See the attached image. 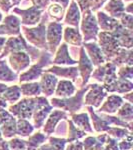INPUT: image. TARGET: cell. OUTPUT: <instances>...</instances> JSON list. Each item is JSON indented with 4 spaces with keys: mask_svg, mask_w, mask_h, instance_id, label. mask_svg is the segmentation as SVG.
Instances as JSON below:
<instances>
[{
    "mask_svg": "<svg viewBox=\"0 0 133 150\" xmlns=\"http://www.w3.org/2000/svg\"><path fill=\"white\" fill-rule=\"evenodd\" d=\"M0 150H10L8 147V144H7V141L5 139H4L3 141L1 142V144H0Z\"/></svg>",
    "mask_w": 133,
    "mask_h": 150,
    "instance_id": "cell-57",
    "label": "cell"
},
{
    "mask_svg": "<svg viewBox=\"0 0 133 150\" xmlns=\"http://www.w3.org/2000/svg\"><path fill=\"white\" fill-rule=\"evenodd\" d=\"M108 93L99 83L89 84V89L84 95L83 104L85 106H91L93 108H98L102 104L104 99L107 97Z\"/></svg>",
    "mask_w": 133,
    "mask_h": 150,
    "instance_id": "cell-8",
    "label": "cell"
},
{
    "mask_svg": "<svg viewBox=\"0 0 133 150\" xmlns=\"http://www.w3.org/2000/svg\"><path fill=\"white\" fill-rule=\"evenodd\" d=\"M12 8L10 0H0V9L4 12H8Z\"/></svg>",
    "mask_w": 133,
    "mask_h": 150,
    "instance_id": "cell-50",
    "label": "cell"
},
{
    "mask_svg": "<svg viewBox=\"0 0 133 150\" xmlns=\"http://www.w3.org/2000/svg\"><path fill=\"white\" fill-rule=\"evenodd\" d=\"M97 24L98 27L102 31L105 32H112L114 29L119 25V21L117 19H114L110 16H108L107 14L104 13V11H97Z\"/></svg>",
    "mask_w": 133,
    "mask_h": 150,
    "instance_id": "cell-25",
    "label": "cell"
},
{
    "mask_svg": "<svg viewBox=\"0 0 133 150\" xmlns=\"http://www.w3.org/2000/svg\"><path fill=\"white\" fill-rule=\"evenodd\" d=\"M122 1H125V2H129V3H130V2H131L132 0H122Z\"/></svg>",
    "mask_w": 133,
    "mask_h": 150,
    "instance_id": "cell-62",
    "label": "cell"
},
{
    "mask_svg": "<svg viewBox=\"0 0 133 150\" xmlns=\"http://www.w3.org/2000/svg\"><path fill=\"white\" fill-rule=\"evenodd\" d=\"M32 6L37 7L40 10H45V8H47V6L49 5L50 0H30Z\"/></svg>",
    "mask_w": 133,
    "mask_h": 150,
    "instance_id": "cell-48",
    "label": "cell"
},
{
    "mask_svg": "<svg viewBox=\"0 0 133 150\" xmlns=\"http://www.w3.org/2000/svg\"><path fill=\"white\" fill-rule=\"evenodd\" d=\"M69 118V114L65 111L61 109H56L52 110L49 113L48 117L45 120L44 124L42 126L43 133L47 136H51L53 133L56 130V127L58 125V123L62 120H67Z\"/></svg>",
    "mask_w": 133,
    "mask_h": 150,
    "instance_id": "cell-11",
    "label": "cell"
},
{
    "mask_svg": "<svg viewBox=\"0 0 133 150\" xmlns=\"http://www.w3.org/2000/svg\"><path fill=\"white\" fill-rule=\"evenodd\" d=\"M37 150H53V148L48 144V142H47V143H43Z\"/></svg>",
    "mask_w": 133,
    "mask_h": 150,
    "instance_id": "cell-55",
    "label": "cell"
},
{
    "mask_svg": "<svg viewBox=\"0 0 133 150\" xmlns=\"http://www.w3.org/2000/svg\"><path fill=\"white\" fill-rule=\"evenodd\" d=\"M106 138V133H99L96 136H86L82 141L83 150H103Z\"/></svg>",
    "mask_w": 133,
    "mask_h": 150,
    "instance_id": "cell-23",
    "label": "cell"
},
{
    "mask_svg": "<svg viewBox=\"0 0 133 150\" xmlns=\"http://www.w3.org/2000/svg\"><path fill=\"white\" fill-rule=\"evenodd\" d=\"M80 30L83 34V37H82L83 42H91V41L97 40L99 27L97 20H96V16L90 9L82 12Z\"/></svg>",
    "mask_w": 133,
    "mask_h": 150,
    "instance_id": "cell-5",
    "label": "cell"
},
{
    "mask_svg": "<svg viewBox=\"0 0 133 150\" xmlns=\"http://www.w3.org/2000/svg\"><path fill=\"white\" fill-rule=\"evenodd\" d=\"M50 1L54 2V3H56V4H59V5H61L64 9H66L70 0H50Z\"/></svg>",
    "mask_w": 133,
    "mask_h": 150,
    "instance_id": "cell-52",
    "label": "cell"
},
{
    "mask_svg": "<svg viewBox=\"0 0 133 150\" xmlns=\"http://www.w3.org/2000/svg\"><path fill=\"white\" fill-rule=\"evenodd\" d=\"M49 104V100L45 96H36V97H24L21 98L15 104L9 105L7 110L14 117L22 119H31L35 109Z\"/></svg>",
    "mask_w": 133,
    "mask_h": 150,
    "instance_id": "cell-1",
    "label": "cell"
},
{
    "mask_svg": "<svg viewBox=\"0 0 133 150\" xmlns=\"http://www.w3.org/2000/svg\"><path fill=\"white\" fill-rule=\"evenodd\" d=\"M70 120L74 125L85 133H93L92 126L90 123V117L87 112L73 113L70 115Z\"/></svg>",
    "mask_w": 133,
    "mask_h": 150,
    "instance_id": "cell-24",
    "label": "cell"
},
{
    "mask_svg": "<svg viewBox=\"0 0 133 150\" xmlns=\"http://www.w3.org/2000/svg\"><path fill=\"white\" fill-rule=\"evenodd\" d=\"M16 120L13 115L0 124V132L3 139H11L16 136Z\"/></svg>",
    "mask_w": 133,
    "mask_h": 150,
    "instance_id": "cell-30",
    "label": "cell"
},
{
    "mask_svg": "<svg viewBox=\"0 0 133 150\" xmlns=\"http://www.w3.org/2000/svg\"><path fill=\"white\" fill-rule=\"evenodd\" d=\"M105 73H106V64L104 63L100 65V66H97L95 69H93L90 78H93V80H95L97 83H102L103 79L105 77Z\"/></svg>",
    "mask_w": 133,
    "mask_h": 150,
    "instance_id": "cell-44",
    "label": "cell"
},
{
    "mask_svg": "<svg viewBox=\"0 0 133 150\" xmlns=\"http://www.w3.org/2000/svg\"><path fill=\"white\" fill-rule=\"evenodd\" d=\"M62 38L64 39V42L67 45H72L74 47L82 46L83 39H82V35L79 31L78 28L70 27L66 26L63 29V33H62Z\"/></svg>",
    "mask_w": 133,
    "mask_h": 150,
    "instance_id": "cell-22",
    "label": "cell"
},
{
    "mask_svg": "<svg viewBox=\"0 0 133 150\" xmlns=\"http://www.w3.org/2000/svg\"><path fill=\"white\" fill-rule=\"evenodd\" d=\"M48 144L52 147L53 150H65L67 141L66 138L63 137H54V136H48Z\"/></svg>",
    "mask_w": 133,
    "mask_h": 150,
    "instance_id": "cell-41",
    "label": "cell"
},
{
    "mask_svg": "<svg viewBox=\"0 0 133 150\" xmlns=\"http://www.w3.org/2000/svg\"><path fill=\"white\" fill-rule=\"evenodd\" d=\"M122 99L125 101H127L128 103H133V92H128V93H125L124 95L122 96Z\"/></svg>",
    "mask_w": 133,
    "mask_h": 150,
    "instance_id": "cell-53",
    "label": "cell"
},
{
    "mask_svg": "<svg viewBox=\"0 0 133 150\" xmlns=\"http://www.w3.org/2000/svg\"><path fill=\"white\" fill-rule=\"evenodd\" d=\"M47 138L48 136L43 132H33L30 136H28V139L26 140V150H37L41 145L46 142Z\"/></svg>",
    "mask_w": 133,
    "mask_h": 150,
    "instance_id": "cell-33",
    "label": "cell"
},
{
    "mask_svg": "<svg viewBox=\"0 0 133 150\" xmlns=\"http://www.w3.org/2000/svg\"><path fill=\"white\" fill-rule=\"evenodd\" d=\"M76 91L77 87L73 82L66 79H61V80H58L53 95H55L56 98H68L73 96Z\"/></svg>",
    "mask_w": 133,
    "mask_h": 150,
    "instance_id": "cell-20",
    "label": "cell"
},
{
    "mask_svg": "<svg viewBox=\"0 0 133 150\" xmlns=\"http://www.w3.org/2000/svg\"><path fill=\"white\" fill-rule=\"evenodd\" d=\"M13 12L21 17L20 21L23 26H33L39 23L43 10H40L35 6H30L26 9H20L18 7L13 8Z\"/></svg>",
    "mask_w": 133,
    "mask_h": 150,
    "instance_id": "cell-10",
    "label": "cell"
},
{
    "mask_svg": "<svg viewBox=\"0 0 133 150\" xmlns=\"http://www.w3.org/2000/svg\"><path fill=\"white\" fill-rule=\"evenodd\" d=\"M10 1H11L12 6H16V5H18V4L21 3V1H22V0H10Z\"/></svg>",
    "mask_w": 133,
    "mask_h": 150,
    "instance_id": "cell-59",
    "label": "cell"
},
{
    "mask_svg": "<svg viewBox=\"0 0 133 150\" xmlns=\"http://www.w3.org/2000/svg\"><path fill=\"white\" fill-rule=\"evenodd\" d=\"M31 60L29 55L24 51H16L8 55V65L15 73H22L29 68Z\"/></svg>",
    "mask_w": 133,
    "mask_h": 150,
    "instance_id": "cell-13",
    "label": "cell"
},
{
    "mask_svg": "<svg viewBox=\"0 0 133 150\" xmlns=\"http://www.w3.org/2000/svg\"><path fill=\"white\" fill-rule=\"evenodd\" d=\"M116 116L128 123H132L133 120V105L131 103L124 102L116 112Z\"/></svg>",
    "mask_w": 133,
    "mask_h": 150,
    "instance_id": "cell-38",
    "label": "cell"
},
{
    "mask_svg": "<svg viewBox=\"0 0 133 150\" xmlns=\"http://www.w3.org/2000/svg\"><path fill=\"white\" fill-rule=\"evenodd\" d=\"M37 60L38 61H36L34 65L30 66L25 71L19 74L18 80L20 83L33 82L37 80L38 78H40V76L44 72L43 69H46L47 67H49L52 64V54H50L46 50H42L40 56Z\"/></svg>",
    "mask_w": 133,
    "mask_h": 150,
    "instance_id": "cell-4",
    "label": "cell"
},
{
    "mask_svg": "<svg viewBox=\"0 0 133 150\" xmlns=\"http://www.w3.org/2000/svg\"><path fill=\"white\" fill-rule=\"evenodd\" d=\"M18 78V74L13 71L5 59H0V82L8 83L14 82Z\"/></svg>",
    "mask_w": 133,
    "mask_h": 150,
    "instance_id": "cell-31",
    "label": "cell"
},
{
    "mask_svg": "<svg viewBox=\"0 0 133 150\" xmlns=\"http://www.w3.org/2000/svg\"><path fill=\"white\" fill-rule=\"evenodd\" d=\"M45 72H49L56 77H61L66 80H70L74 84H78L79 79V71L77 66H57V65H52V66L47 67L44 70Z\"/></svg>",
    "mask_w": 133,
    "mask_h": 150,
    "instance_id": "cell-12",
    "label": "cell"
},
{
    "mask_svg": "<svg viewBox=\"0 0 133 150\" xmlns=\"http://www.w3.org/2000/svg\"><path fill=\"white\" fill-rule=\"evenodd\" d=\"M86 109L88 111L87 113H88L89 117H90V121L92 122L91 126H92L93 131H95L98 134L99 133H105L107 131L110 126L95 112L94 108L91 107V106H86Z\"/></svg>",
    "mask_w": 133,
    "mask_h": 150,
    "instance_id": "cell-27",
    "label": "cell"
},
{
    "mask_svg": "<svg viewBox=\"0 0 133 150\" xmlns=\"http://www.w3.org/2000/svg\"><path fill=\"white\" fill-rule=\"evenodd\" d=\"M133 90V83L131 80L126 79H118L115 81L113 86L111 87L109 93H118V94H125L131 92Z\"/></svg>",
    "mask_w": 133,
    "mask_h": 150,
    "instance_id": "cell-36",
    "label": "cell"
},
{
    "mask_svg": "<svg viewBox=\"0 0 133 150\" xmlns=\"http://www.w3.org/2000/svg\"><path fill=\"white\" fill-rule=\"evenodd\" d=\"M63 25L56 21H50L46 27V44L47 51L50 54H54L62 40Z\"/></svg>",
    "mask_w": 133,
    "mask_h": 150,
    "instance_id": "cell-7",
    "label": "cell"
},
{
    "mask_svg": "<svg viewBox=\"0 0 133 150\" xmlns=\"http://www.w3.org/2000/svg\"><path fill=\"white\" fill-rule=\"evenodd\" d=\"M103 150H119V148H118V141L114 138H111L107 135Z\"/></svg>",
    "mask_w": 133,
    "mask_h": 150,
    "instance_id": "cell-47",
    "label": "cell"
},
{
    "mask_svg": "<svg viewBox=\"0 0 133 150\" xmlns=\"http://www.w3.org/2000/svg\"><path fill=\"white\" fill-rule=\"evenodd\" d=\"M80 20H81V14H80V10H79V7L77 5L75 0H71L68 10H67L66 14H65L64 23H66L70 27L78 28Z\"/></svg>",
    "mask_w": 133,
    "mask_h": 150,
    "instance_id": "cell-21",
    "label": "cell"
},
{
    "mask_svg": "<svg viewBox=\"0 0 133 150\" xmlns=\"http://www.w3.org/2000/svg\"><path fill=\"white\" fill-rule=\"evenodd\" d=\"M97 40L98 46L100 47L101 51L104 55L105 61L110 62L116 56L121 47L118 45L117 41L114 36L111 34V32H105V31L99 32L97 35Z\"/></svg>",
    "mask_w": 133,
    "mask_h": 150,
    "instance_id": "cell-6",
    "label": "cell"
},
{
    "mask_svg": "<svg viewBox=\"0 0 133 150\" xmlns=\"http://www.w3.org/2000/svg\"><path fill=\"white\" fill-rule=\"evenodd\" d=\"M133 51L132 49H125V48H120L116 56L111 60V63H113L116 67H120L122 65H128L132 66L133 64Z\"/></svg>",
    "mask_w": 133,
    "mask_h": 150,
    "instance_id": "cell-29",
    "label": "cell"
},
{
    "mask_svg": "<svg viewBox=\"0 0 133 150\" xmlns=\"http://www.w3.org/2000/svg\"><path fill=\"white\" fill-rule=\"evenodd\" d=\"M7 108H8V104H7V102L1 97V96H0V111L6 110Z\"/></svg>",
    "mask_w": 133,
    "mask_h": 150,
    "instance_id": "cell-54",
    "label": "cell"
},
{
    "mask_svg": "<svg viewBox=\"0 0 133 150\" xmlns=\"http://www.w3.org/2000/svg\"><path fill=\"white\" fill-rule=\"evenodd\" d=\"M84 50H85L87 56L90 59L91 63L93 66L97 67L100 65L106 63L104 55H103L102 51H101L100 47L98 46L96 41H91V42H83L82 43Z\"/></svg>",
    "mask_w": 133,
    "mask_h": 150,
    "instance_id": "cell-17",
    "label": "cell"
},
{
    "mask_svg": "<svg viewBox=\"0 0 133 150\" xmlns=\"http://www.w3.org/2000/svg\"><path fill=\"white\" fill-rule=\"evenodd\" d=\"M52 110H53V108H52V106L50 105V103L34 110L31 119H32V122H33L32 125L34 126L35 129H40V128H42L45 120H46V118L48 117L49 113L51 112Z\"/></svg>",
    "mask_w": 133,
    "mask_h": 150,
    "instance_id": "cell-26",
    "label": "cell"
},
{
    "mask_svg": "<svg viewBox=\"0 0 133 150\" xmlns=\"http://www.w3.org/2000/svg\"><path fill=\"white\" fill-rule=\"evenodd\" d=\"M58 80L59 79L55 75L49 73V72H45V71L43 72L42 75L40 76V81H39L41 93L43 94V96L48 98L54 94Z\"/></svg>",
    "mask_w": 133,
    "mask_h": 150,
    "instance_id": "cell-19",
    "label": "cell"
},
{
    "mask_svg": "<svg viewBox=\"0 0 133 150\" xmlns=\"http://www.w3.org/2000/svg\"><path fill=\"white\" fill-rule=\"evenodd\" d=\"M0 24V36H17L20 34L21 21L16 15H7L2 19Z\"/></svg>",
    "mask_w": 133,
    "mask_h": 150,
    "instance_id": "cell-14",
    "label": "cell"
},
{
    "mask_svg": "<svg viewBox=\"0 0 133 150\" xmlns=\"http://www.w3.org/2000/svg\"><path fill=\"white\" fill-rule=\"evenodd\" d=\"M10 150H26V140L20 137H13L7 141Z\"/></svg>",
    "mask_w": 133,
    "mask_h": 150,
    "instance_id": "cell-43",
    "label": "cell"
},
{
    "mask_svg": "<svg viewBox=\"0 0 133 150\" xmlns=\"http://www.w3.org/2000/svg\"><path fill=\"white\" fill-rule=\"evenodd\" d=\"M105 133L111 138H114L117 141H120V140L125 138L129 134H132V131H130L127 128H123L119 126H110Z\"/></svg>",
    "mask_w": 133,
    "mask_h": 150,
    "instance_id": "cell-39",
    "label": "cell"
},
{
    "mask_svg": "<svg viewBox=\"0 0 133 150\" xmlns=\"http://www.w3.org/2000/svg\"><path fill=\"white\" fill-rule=\"evenodd\" d=\"M7 39L6 36H0V53H1L2 49H3V46L5 44V41Z\"/></svg>",
    "mask_w": 133,
    "mask_h": 150,
    "instance_id": "cell-56",
    "label": "cell"
},
{
    "mask_svg": "<svg viewBox=\"0 0 133 150\" xmlns=\"http://www.w3.org/2000/svg\"><path fill=\"white\" fill-rule=\"evenodd\" d=\"M3 137H2V135H1V132H0V144H1V142L3 141Z\"/></svg>",
    "mask_w": 133,
    "mask_h": 150,
    "instance_id": "cell-60",
    "label": "cell"
},
{
    "mask_svg": "<svg viewBox=\"0 0 133 150\" xmlns=\"http://www.w3.org/2000/svg\"><path fill=\"white\" fill-rule=\"evenodd\" d=\"M64 10L65 9L59 4L52 3L47 6V14L51 18L54 19L56 22H59L64 18Z\"/></svg>",
    "mask_w": 133,
    "mask_h": 150,
    "instance_id": "cell-40",
    "label": "cell"
},
{
    "mask_svg": "<svg viewBox=\"0 0 133 150\" xmlns=\"http://www.w3.org/2000/svg\"><path fill=\"white\" fill-rule=\"evenodd\" d=\"M35 128L29 120L17 118L16 120V135L20 136L21 138L28 137L34 132Z\"/></svg>",
    "mask_w": 133,
    "mask_h": 150,
    "instance_id": "cell-34",
    "label": "cell"
},
{
    "mask_svg": "<svg viewBox=\"0 0 133 150\" xmlns=\"http://www.w3.org/2000/svg\"><path fill=\"white\" fill-rule=\"evenodd\" d=\"M106 1H107V0H96V2H95V4H94V6L92 7V8H91V11H92V12L98 11V9L100 8V7L102 6Z\"/></svg>",
    "mask_w": 133,
    "mask_h": 150,
    "instance_id": "cell-51",
    "label": "cell"
},
{
    "mask_svg": "<svg viewBox=\"0 0 133 150\" xmlns=\"http://www.w3.org/2000/svg\"><path fill=\"white\" fill-rule=\"evenodd\" d=\"M123 103H124V100L122 99V96H120L119 94H110V95H107L102 104L97 108V110H95V112L113 115L117 112V110Z\"/></svg>",
    "mask_w": 133,
    "mask_h": 150,
    "instance_id": "cell-16",
    "label": "cell"
},
{
    "mask_svg": "<svg viewBox=\"0 0 133 150\" xmlns=\"http://www.w3.org/2000/svg\"><path fill=\"white\" fill-rule=\"evenodd\" d=\"M124 8L125 6L122 0H109L103 9L109 13L108 16L114 19H119L125 13Z\"/></svg>",
    "mask_w": 133,
    "mask_h": 150,
    "instance_id": "cell-28",
    "label": "cell"
},
{
    "mask_svg": "<svg viewBox=\"0 0 133 150\" xmlns=\"http://www.w3.org/2000/svg\"><path fill=\"white\" fill-rule=\"evenodd\" d=\"M55 57L52 58V65L57 66H74L77 64V59L72 58L70 55L68 45L65 42L60 43V45L55 51Z\"/></svg>",
    "mask_w": 133,
    "mask_h": 150,
    "instance_id": "cell-15",
    "label": "cell"
},
{
    "mask_svg": "<svg viewBox=\"0 0 133 150\" xmlns=\"http://www.w3.org/2000/svg\"><path fill=\"white\" fill-rule=\"evenodd\" d=\"M132 141H133V136L132 134H129L125 138L118 141V148H119V150H131L133 145Z\"/></svg>",
    "mask_w": 133,
    "mask_h": 150,
    "instance_id": "cell-45",
    "label": "cell"
},
{
    "mask_svg": "<svg viewBox=\"0 0 133 150\" xmlns=\"http://www.w3.org/2000/svg\"><path fill=\"white\" fill-rule=\"evenodd\" d=\"M119 19H120L119 21L120 25L123 26L124 28L128 29V30H132V22H133L132 14L124 13Z\"/></svg>",
    "mask_w": 133,
    "mask_h": 150,
    "instance_id": "cell-46",
    "label": "cell"
},
{
    "mask_svg": "<svg viewBox=\"0 0 133 150\" xmlns=\"http://www.w3.org/2000/svg\"><path fill=\"white\" fill-rule=\"evenodd\" d=\"M78 56H79V59L77 60V64H78L77 68H78L79 76H80V80H81L80 88H83V87H85L87 84H88V81H89V79H90V76L94 69V66H93V64L91 63L88 56H87L83 46H80Z\"/></svg>",
    "mask_w": 133,
    "mask_h": 150,
    "instance_id": "cell-9",
    "label": "cell"
},
{
    "mask_svg": "<svg viewBox=\"0 0 133 150\" xmlns=\"http://www.w3.org/2000/svg\"><path fill=\"white\" fill-rule=\"evenodd\" d=\"M19 87H20L21 95L24 97H36L42 94L38 81L24 82V83H20Z\"/></svg>",
    "mask_w": 133,
    "mask_h": 150,
    "instance_id": "cell-32",
    "label": "cell"
},
{
    "mask_svg": "<svg viewBox=\"0 0 133 150\" xmlns=\"http://www.w3.org/2000/svg\"><path fill=\"white\" fill-rule=\"evenodd\" d=\"M111 34L114 36L117 41L118 45L121 48L125 49H132L133 46V32L132 30H128L123 26L119 25L111 32Z\"/></svg>",
    "mask_w": 133,
    "mask_h": 150,
    "instance_id": "cell-18",
    "label": "cell"
},
{
    "mask_svg": "<svg viewBox=\"0 0 133 150\" xmlns=\"http://www.w3.org/2000/svg\"><path fill=\"white\" fill-rule=\"evenodd\" d=\"M7 87H8V85H6L5 83H1V82H0V96L3 94V92L6 90Z\"/></svg>",
    "mask_w": 133,
    "mask_h": 150,
    "instance_id": "cell-58",
    "label": "cell"
},
{
    "mask_svg": "<svg viewBox=\"0 0 133 150\" xmlns=\"http://www.w3.org/2000/svg\"><path fill=\"white\" fill-rule=\"evenodd\" d=\"M89 89V84H87L85 87L80 89H77L73 96L68 98H56L53 97L50 99L49 103L52 106V108L61 109L67 112L69 116L73 113H77L82 108L83 104V98L87 90Z\"/></svg>",
    "mask_w": 133,
    "mask_h": 150,
    "instance_id": "cell-3",
    "label": "cell"
},
{
    "mask_svg": "<svg viewBox=\"0 0 133 150\" xmlns=\"http://www.w3.org/2000/svg\"><path fill=\"white\" fill-rule=\"evenodd\" d=\"M2 19H3V16H2L1 12H0V22H1V21H2Z\"/></svg>",
    "mask_w": 133,
    "mask_h": 150,
    "instance_id": "cell-61",
    "label": "cell"
},
{
    "mask_svg": "<svg viewBox=\"0 0 133 150\" xmlns=\"http://www.w3.org/2000/svg\"><path fill=\"white\" fill-rule=\"evenodd\" d=\"M21 91L19 85H12L8 86L6 88V90L4 91L3 94L1 95V97L6 101L7 104H15L18 102L21 99Z\"/></svg>",
    "mask_w": 133,
    "mask_h": 150,
    "instance_id": "cell-35",
    "label": "cell"
},
{
    "mask_svg": "<svg viewBox=\"0 0 133 150\" xmlns=\"http://www.w3.org/2000/svg\"><path fill=\"white\" fill-rule=\"evenodd\" d=\"M41 22L37 26L29 28L27 26H21L20 33L27 42L33 47L39 50H46V22L49 21L48 14L41 16Z\"/></svg>",
    "mask_w": 133,
    "mask_h": 150,
    "instance_id": "cell-2",
    "label": "cell"
},
{
    "mask_svg": "<svg viewBox=\"0 0 133 150\" xmlns=\"http://www.w3.org/2000/svg\"><path fill=\"white\" fill-rule=\"evenodd\" d=\"M66 122H67V124H68V130H67V137H66L67 143L76 141V140H80L82 138H85L87 135L86 133L80 130L79 128H77L75 125L72 123L71 120L67 119Z\"/></svg>",
    "mask_w": 133,
    "mask_h": 150,
    "instance_id": "cell-37",
    "label": "cell"
},
{
    "mask_svg": "<svg viewBox=\"0 0 133 150\" xmlns=\"http://www.w3.org/2000/svg\"><path fill=\"white\" fill-rule=\"evenodd\" d=\"M65 150H83V144L80 140H76V141L70 142V143L66 144Z\"/></svg>",
    "mask_w": 133,
    "mask_h": 150,
    "instance_id": "cell-49",
    "label": "cell"
},
{
    "mask_svg": "<svg viewBox=\"0 0 133 150\" xmlns=\"http://www.w3.org/2000/svg\"><path fill=\"white\" fill-rule=\"evenodd\" d=\"M116 76L118 79L131 80L133 78V67L128 65H122L118 67V70H116Z\"/></svg>",
    "mask_w": 133,
    "mask_h": 150,
    "instance_id": "cell-42",
    "label": "cell"
}]
</instances>
